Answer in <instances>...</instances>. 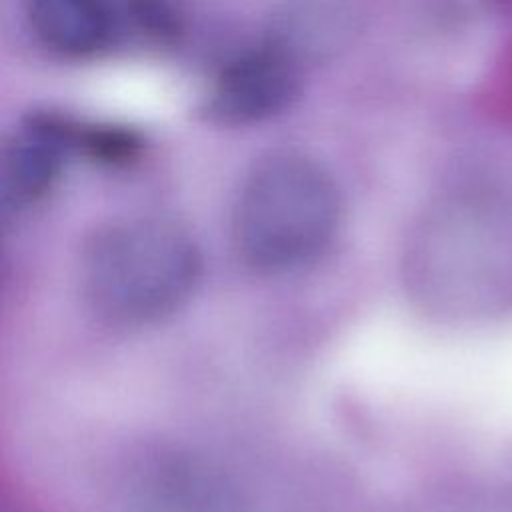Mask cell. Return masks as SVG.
Wrapping results in <instances>:
<instances>
[{"label":"cell","instance_id":"obj_4","mask_svg":"<svg viewBox=\"0 0 512 512\" xmlns=\"http://www.w3.org/2000/svg\"><path fill=\"white\" fill-rule=\"evenodd\" d=\"M76 152H80V122L58 112L30 114L4 148L0 170L4 206L22 210L42 200Z\"/></svg>","mask_w":512,"mask_h":512},{"label":"cell","instance_id":"obj_1","mask_svg":"<svg viewBox=\"0 0 512 512\" xmlns=\"http://www.w3.org/2000/svg\"><path fill=\"white\" fill-rule=\"evenodd\" d=\"M202 252L186 228L138 216L100 226L80 256V288L92 312L138 328L180 310L202 278Z\"/></svg>","mask_w":512,"mask_h":512},{"label":"cell","instance_id":"obj_3","mask_svg":"<svg viewBox=\"0 0 512 512\" xmlns=\"http://www.w3.org/2000/svg\"><path fill=\"white\" fill-rule=\"evenodd\" d=\"M300 90V58L286 38H272L230 58L214 76L208 114L222 124L244 126L284 112Z\"/></svg>","mask_w":512,"mask_h":512},{"label":"cell","instance_id":"obj_5","mask_svg":"<svg viewBox=\"0 0 512 512\" xmlns=\"http://www.w3.org/2000/svg\"><path fill=\"white\" fill-rule=\"evenodd\" d=\"M26 22L42 48L72 60L100 54L122 28L110 0H26Z\"/></svg>","mask_w":512,"mask_h":512},{"label":"cell","instance_id":"obj_2","mask_svg":"<svg viewBox=\"0 0 512 512\" xmlns=\"http://www.w3.org/2000/svg\"><path fill=\"white\" fill-rule=\"evenodd\" d=\"M342 224V196L330 172L300 152H274L244 176L232 238L254 272L278 276L322 258Z\"/></svg>","mask_w":512,"mask_h":512},{"label":"cell","instance_id":"obj_6","mask_svg":"<svg viewBox=\"0 0 512 512\" xmlns=\"http://www.w3.org/2000/svg\"><path fill=\"white\" fill-rule=\"evenodd\" d=\"M142 512H240L232 498L194 470H174L154 486Z\"/></svg>","mask_w":512,"mask_h":512}]
</instances>
